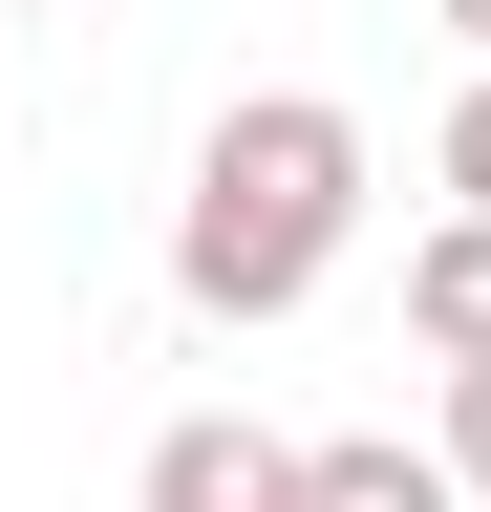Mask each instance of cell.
<instances>
[{"instance_id":"8992f818","label":"cell","mask_w":491,"mask_h":512,"mask_svg":"<svg viewBox=\"0 0 491 512\" xmlns=\"http://www.w3.org/2000/svg\"><path fill=\"white\" fill-rule=\"evenodd\" d=\"M449 491H470V512H491V363H470V384H449Z\"/></svg>"},{"instance_id":"3957f363","label":"cell","mask_w":491,"mask_h":512,"mask_svg":"<svg viewBox=\"0 0 491 512\" xmlns=\"http://www.w3.org/2000/svg\"><path fill=\"white\" fill-rule=\"evenodd\" d=\"M406 342L449 363V384L491 363V214H449V235H406Z\"/></svg>"},{"instance_id":"6da1fadb","label":"cell","mask_w":491,"mask_h":512,"mask_svg":"<svg viewBox=\"0 0 491 512\" xmlns=\"http://www.w3.org/2000/svg\"><path fill=\"white\" fill-rule=\"evenodd\" d=\"M363 235V107L321 86H257L193 128V214H171V299L193 320H299Z\"/></svg>"},{"instance_id":"5b68a950","label":"cell","mask_w":491,"mask_h":512,"mask_svg":"<svg viewBox=\"0 0 491 512\" xmlns=\"http://www.w3.org/2000/svg\"><path fill=\"white\" fill-rule=\"evenodd\" d=\"M427 171H449V214H491V64H470V107H449V150H427Z\"/></svg>"},{"instance_id":"277c9868","label":"cell","mask_w":491,"mask_h":512,"mask_svg":"<svg viewBox=\"0 0 491 512\" xmlns=\"http://www.w3.org/2000/svg\"><path fill=\"white\" fill-rule=\"evenodd\" d=\"M299 512H470V491H449V448H406V427H342V448H299Z\"/></svg>"},{"instance_id":"7a4b0ae2","label":"cell","mask_w":491,"mask_h":512,"mask_svg":"<svg viewBox=\"0 0 491 512\" xmlns=\"http://www.w3.org/2000/svg\"><path fill=\"white\" fill-rule=\"evenodd\" d=\"M129 512H299V448H278V427H235V406H193V427H150Z\"/></svg>"},{"instance_id":"52a82bcc","label":"cell","mask_w":491,"mask_h":512,"mask_svg":"<svg viewBox=\"0 0 491 512\" xmlns=\"http://www.w3.org/2000/svg\"><path fill=\"white\" fill-rule=\"evenodd\" d=\"M449 43H470V64H491V0H449Z\"/></svg>"}]
</instances>
